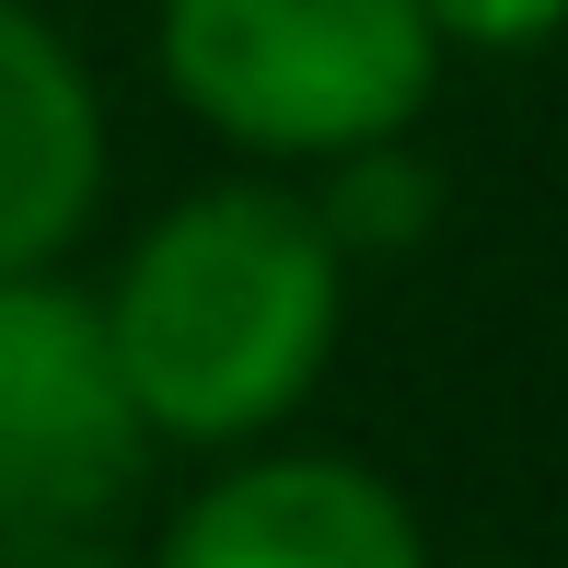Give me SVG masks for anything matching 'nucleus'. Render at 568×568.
Listing matches in <instances>:
<instances>
[{
  "instance_id": "obj_3",
  "label": "nucleus",
  "mask_w": 568,
  "mask_h": 568,
  "mask_svg": "<svg viewBox=\"0 0 568 568\" xmlns=\"http://www.w3.org/2000/svg\"><path fill=\"white\" fill-rule=\"evenodd\" d=\"M151 429L116 383L105 314L82 278H0V523H105L140 487Z\"/></svg>"
},
{
  "instance_id": "obj_9",
  "label": "nucleus",
  "mask_w": 568,
  "mask_h": 568,
  "mask_svg": "<svg viewBox=\"0 0 568 568\" xmlns=\"http://www.w3.org/2000/svg\"><path fill=\"white\" fill-rule=\"evenodd\" d=\"M476 568H510V557H476Z\"/></svg>"
},
{
  "instance_id": "obj_1",
  "label": "nucleus",
  "mask_w": 568,
  "mask_h": 568,
  "mask_svg": "<svg viewBox=\"0 0 568 568\" xmlns=\"http://www.w3.org/2000/svg\"><path fill=\"white\" fill-rule=\"evenodd\" d=\"M348 255L325 244L302 174H210L128 232L116 278L93 291L116 383L151 453H244L314 406L348 337Z\"/></svg>"
},
{
  "instance_id": "obj_2",
  "label": "nucleus",
  "mask_w": 568,
  "mask_h": 568,
  "mask_svg": "<svg viewBox=\"0 0 568 568\" xmlns=\"http://www.w3.org/2000/svg\"><path fill=\"white\" fill-rule=\"evenodd\" d=\"M151 70L232 163L314 174L429 116L442 36L418 0H151Z\"/></svg>"
},
{
  "instance_id": "obj_6",
  "label": "nucleus",
  "mask_w": 568,
  "mask_h": 568,
  "mask_svg": "<svg viewBox=\"0 0 568 568\" xmlns=\"http://www.w3.org/2000/svg\"><path fill=\"white\" fill-rule=\"evenodd\" d=\"M302 197H314L325 244H337L348 267H395V255H418L429 232H442V163L418 151V128L314 163V174H302Z\"/></svg>"
},
{
  "instance_id": "obj_7",
  "label": "nucleus",
  "mask_w": 568,
  "mask_h": 568,
  "mask_svg": "<svg viewBox=\"0 0 568 568\" xmlns=\"http://www.w3.org/2000/svg\"><path fill=\"white\" fill-rule=\"evenodd\" d=\"M442 59H534L568 36V0H418Z\"/></svg>"
},
{
  "instance_id": "obj_4",
  "label": "nucleus",
  "mask_w": 568,
  "mask_h": 568,
  "mask_svg": "<svg viewBox=\"0 0 568 568\" xmlns=\"http://www.w3.org/2000/svg\"><path fill=\"white\" fill-rule=\"evenodd\" d=\"M140 568H442V557L383 464L314 442H244L210 453V476L174 499Z\"/></svg>"
},
{
  "instance_id": "obj_8",
  "label": "nucleus",
  "mask_w": 568,
  "mask_h": 568,
  "mask_svg": "<svg viewBox=\"0 0 568 568\" xmlns=\"http://www.w3.org/2000/svg\"><path fill=\"white\" fill-rule=\"evenodd\" d=\"M0 568H128L105 523H0Z\"/></svg>"
},
{
  "instance_id": "obj_5",
  "label": "nucleus",
  "mask_w": 568,
  "mask_h": 568,
  "mask_svg": "<svg viewBox=\"0 0 568 568\" xmlns=\"http://www.w3.org/2000/svg\"><path fill=\"white\" fill-rule=\"evenodd\" d=\"M105 82L93 59L36 12L0 0V278L12 267H70V244L105 210Z\"/></svg>"
}]
</instances>
